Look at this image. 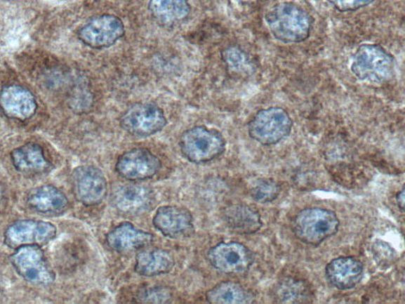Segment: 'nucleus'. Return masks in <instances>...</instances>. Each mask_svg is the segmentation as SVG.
Here are the masks:
<instances>
[{
	"label": "nucleus",
	"instance_id": "obj_1",
	"mask_svg": "<svg viewBox=\"0 0 405 304\" xmlns=\"http://www.w3.org/2000/svg\"><path fill=\"white\" fill-rule=\"evenodd\" d=\"M265 22L274 39L284 44L307 41L312 29V18L307 12L291 2L274 6L266 14Z\"/></svg>",
	"mask_w": 405,
	"mask_h": 304
},
{
	"label": "nucleus",
	"instance_id": "obj_2",
	"mask_svg": "<svg viewBox=\"0 0 405 304\" xmlns=\"http://www.w3.org/2000/svg\"><path fill=\"white\" fill-rule=\"evenodd\" d=\"M351 70L361 82L383 84L394 77V59L381 46L364 44L354 54Z\"/></svg>",
	"mask_w": 405,
	"mask_h": 304
},
{
	"label": "nucleus",
	"instance_id": "obj_3",
	"mask_svg": "<svg viewBox=\"0 0 405 304\" xmlns=\"http://www.w3.org/2000/svg\"><path fill=\"white\" fill-rule=\"evenodd\" d=\"M338 216L333 211L307 208L299 212L293 220V231L298 240L310 246H319L338 233Z\"/></svg>",
	"mask_w": 405,
	"mask_h": 304
},
{
	"label": "nucleus",
	"instance_id": "obj_4",
	"mask_svg": "<svg viewBox=\"0 0 405 304\" xmlns=\"http://www.w3.org/2000/svg\"><path fill=\"white\" fill-rule=\"evenodd\" d=\"M179 146L187 160L201 164L220 157L226 150V140L217 129L198 126L182 133Z\"/></svg>",
	"mask_w": 405,
	"mask_h": 304
},
{
	"label": "nucleus",
	"instance_id": "obj_5",
	"mask_svg": "<svg viewBox=\"0 0 405 304\" xmlns=\"http://www.w3.org/2000/svg\"><path fill=\"white\" fill-rule=\"evenodd\" d=\"M293 121L284 109L273 107L260 110L248 123L251 138L265 146L279 144L292 131Z\"/></svg>",
	"mask_w": 405,
	"mask_h": 304
},
{
	"label": "nucleus",
	"instance_id": "obj_6",
	"mask_svg": "<svg viewBox=\"0 0 405 304\" xmlns=\"http://www.w3.org/2000/svg\"><path fill=\"white\" fill-rule=\"evenodd\" d=\"M41 247L36 245L18 247L11 254L10 260L25 280L37 285H50L55 281V272Z\"/></svg>",
	"mask_w": 405,
	"mask_h": 304
},
{
	"label": "nucleus",
	"instance_id": "obj_7",
	"mask_svg": "<svg viewBox=\"0 0 405 304\" xmlns=\"http://www.w3.org/2000/svg\"><path fill=\"white\" fill-rule=\"evenodd\" d=\"M126 33L119 17L104 14L91 18L77 32L79 39L92 48L101 49L114 46Z\"/></svg>",
	"mask_w": 405,
	"mask_h": 304
},
{
	"label": "nucleus",
	"instance_id": "obj_8",
	"mask_svg": "<svg viewBox=\"0 0 405 304\" xmlns=\"http://www.w3.org/2000/svg\"><path fill=\"white\" fill-rule=\"evenodd\" d=\"M120 121L127 133L143 138L159 133L167 123L164 110L150 103L133 105L124 112Z\"/></svg>",
	"mask_w": 405,
	"mask_h": 304
},
{
	"label": "nucleus",
	"instance_id": "obj_9",
	"mask_svg": "<svg viewBox=\"0 0 405 304\" xmlns=\"http://www.w3.org/2000/svg\"><path fill=\"white\" fill-rule=\"evenodd\" d=\"M57 227L52 223L20 220L12 223L4 232L5 244L17 249L28 245L43 246L57 237Z\"/></svg>",
	"mask_w": 405,
	"mask_h": 304
},
{
	"label": "nucleus",
	"instance_id": "obj_10",
	"mask_svg": "<svg viewBox=\"0 0 405 304\" xmlns=\"http://www.w3.org/2000/svg\"><path fill=\"white\" fill-rule=\"evenodd\" d=\"M74 196L86 206H95L107 197L108 184L103 172L93 166H81L72 175Z\"/></svg>",
	"mask_w": 405,
	"mask_h": 304
},
{
	"label": "nucleus",
	"instance_id": "obj_11",
	"mask_svg": "<svg viewBox=\"0 0 405 304\" xmlns=\"http://www.w3.org/2000/svg\"><path fill=\"white\" fill-rule=\"evenodd\" d=\"M207 258L213 268L228 275L244 274L253 262L251 250L238 242L218 244L211 248Z\"/></svg>",
	"mask_w": 405,
	"mask_h": 304
},
{
	"label": "nucleus",
	"instance_id": "obj_12",
	"mask_svg": "<svg viewBox=\"0 0 405 304\" xmlns=\"http://www.w3.org/2000/svg\"><path fill=\"white\" fill-rule=\"evenodd\" d=\"M160 159L146 148H133L121 154L116 164V171L128 181H143L160 171Z\"/></svg>",
	"mask_w": 405,
	"mask_h": 304
},
{
	"label": "nucleus",
	"instance_id": "obj_13",
	"mask_svg": "<svg viewBox=\"0 0 405 304\" xmlns=\"http://www.w3.org/2000/svg\"><path fill=\"white\" fill-rule=\"evenodd\" d=\"M111 199L117 210L129 216L147 213L155 202L152 190L137 183L117 185L112 193Z\"/></svg>",
	"mask_w": 405,
	"mask_h": 304
},
{
	"label": "nucleus",
	"instance_id": "obj_14",
	"mask_svg": "<svg viewBox=\"0 0 405 304\" xmlns=\"http://www.w3.org/2000/svg\"><path fill=\"white\" fill-rule=\"evenodd\" d=\"M153 225L161 234L171 239H184L194 232L190 211L177 206L160 207L153 218Z\"/></svg>",
	"mask_w": 405,
	"mask_h": 304
},
{
	"label": "nucleus",
	"instance_id": "obj_15",
	"mask_svg": "<svg viewBox=\"0 0 405 304\" xmlns=\"http://www.w3.org/2000/svg\"><path fill=\"white\" fill-rule=\"evenodd\" d=\"M0 103L5 116L16 121L30 119L37 110L36 101L32 92L21 86H5L0 95Z\"/></svg>",
	"mask_w": 405,
	"mask_h": 304
},
{
	"label": "nucleus",
	"instance_id": "obj_16",
	"mask_svg": "<svg viewBox=\"0 0 405 304\" xmlns=\"http://www.w3.org/2000/svg\"><path fill=\"white\" fill-rule=\"evenodd\" d=\"M152 234L136 227L130 222H123L108 233L107 244L112 250L128 253L138 251L152 244Z\"/></svg>",
	"mask_w": 405,
	"mask_h": 304
},
{
	"label": "nucleus",
	"instance_id": "obj_17",
	"mask_svg": "<svg viewBox=\"0 0 405 304\" xmlns=\"http://www.w3.org/2000/svg\"><path fill=\"white\" fill-rule=\"evenodd\" d=\"M364 265L354 257H340L330 262L326 268L328 283L339 290L352 289L362 281Z\"/></svg>",
	"mask_w": 405,
	"mask_h": 304
},
{
	"label": "nucleus",
	"instance_id": "obj_18",
	"mask_svg": "<svg viewBox=\"0 0 405 304\" xmlns=\"http://www.w3.org/2000/svg\"><path fill=\"white\" fill-rule=\"evenodd\" d=\"M12 164L16 171L29 177L44 175L52 170V164L36 143H27L14 149L11 153Z\"/></svg>",
	"mask_w": 405,
	"mask_h": 304
},
{
	"label": "nucleus",
	"instance_id": "obj_19",
	"mask_svg": "<svg viewBox=\"0 0 405 304\" xmlns=\"http://www.w3.org/2000/svg\"><path fill=\"white\" fill-rule=\"evenodd\" d=\"M27 206L35 212L49 216L64 213L69 206L66 195L52 185L31 190L27 196Z\"/></svg>",
	"mask_w": 405,
	"mask_h": 304
},
{
	"label": "nucleus",
	"instance_id": "obj_20",
	"mask_svg": "<svg viewBox=\"0 0 405 304\" xmlns=\"http://www.w3.org/2000/svg\"><path fill=\"white\" fill-rule=\"evenodd\" d=\"M175 265L173 254L160 248H143L135 256V270L143 277H157L170 272Z\"/></svg>",
	"mask_w": 405,
	"mask_h": 304
},
{
	"label": "nucleus",
	"instance_id": "obj_21",
	"mask_svg": "<svg viewBox=\"0 0 405 304\" xmlns=\"http://www.w3.org/2000/svg\"><path fill=\"white\" fill-rule=\"evenodd\" d=\"M222 218L230 229L241 234L256 233L263 227L258 211L246 204H230L223 209Z\"/></svg>",
	"mask_w": 405,
	"mask_h": 304
},
{
	"label": "nucleus",
	"instance_id": "obj_22",
	"mask_svg": "<svg viewBox=\"0 0 405 304\" xmlns=\"http://www.w3.org/2000/svg\"><path fill=\"white\" fill-rule=\"evenodd\" d=\"M148 6L154 20L165 27L183 22L190 13L189 0H149Z\"/></svg>",
	"mask_w": 405,
	"mask_h": 304
},
{
	"label": "nucleus",
	"instance_id": "obj_23",
	"mask_svg": "<svg viewBox=\"0 0 405 304\" xmlns=\"http://www.w3.org/2000/svg\"><path fill=\"white\" fill-rule=\"evenodd\" d=\"M206 300L215 304H243L254 302L251 291L234 282H223L207 291Z\"/></svg>",
	"mask_w": 405,
	"mask_h": 304
},
{
	"label": "nucleus",
	"instance_id": "obj_24",
	"mask_svg": "<svg viewBox=\"0 0 405 304\" xmlns=\"http://www.w3.org/2000/svg\"><path fill=\"white\" fill-rule=\"evenodd\" d=\"M311 297L307 284L298 279L285 278L278 283L274 291V299L277 303H307Z\"/></svg>",
	"mask_w": 405,
	"mask_h": 304
},
{
	"label": "nucleus",
	"instance_id": "obj_25",
	"mask_svg": "<svg viewBox=\"0 0 405 304\" xmlns=\"http://www.w3.org/2000/svg\"><path fill=\"white\" fill-rule=\"evenodd\" d=\"M281 191L279 184L272 178L259 179L251 190V195L255 201L260 204L270 203L276 200Z\"/></svg>",
	"mask_w": 405,
	"mask_h": 304
},
{
	"label": "nucleus",
	"instance_id": "obj_26",
	"mask_svg": "<svg viewBox=\"0 0 405 304\" xmlns=\"http://www.w3.org/2000/svg\"><path fill=\"white\" fill-rule=\"evenodd\" d=\"M173 296V291L168 287L145 288L136 294L135 301L143 303H166L171 302Z\"/></svg>",
	"mask_w": 405,
	"mask_h": 304
},
{
	"label": "nucleus",
	"instance_id": "obj_27",
	"mask_svg": "<svg viewBox=\"0 0 405 304\" xmlns=\"http://www.w3.org/2000/svg\"><path fill=\"white\" fill-rule=\"evenodd\" d=\"M225 60L230 70L234 72H243L248 64L251 63L246 55L238 48H230L225 53Z\"/></svg>",
	"mask_w": 405,
	"mask_h": 304
},
{
	"label": "nucleus",
	"instance_id": "obj_28",
	"mask_svg": "<svg viewBox=\"0 0 405 304\" xmlns=\"http://www.w3.org/2000/svg\"><path fill=\"white\" fill-rule=\"evenodd\" d=\"M333 7L340 12L357 11L367 7L376 0H328Z\"/></svg>",
	"mask_w": 405,
	"mask_h": 304
},
{
	"label": "nucleus",
	"instance_id": "obj_29",
	"mask_svg": "<svg viewBox=\"0 0 405 304\" xmlns=\"http://www.w3.org/2000/svg\"><path fill=\"white\" fill-rule=\"evenodd\" d=\"M397 202L399 208L405 213V185L397 195Z\"/></svg>",
	"mask_w": 405,
	"mask_h": 304
},
{
	"label": "nucleus",
	"instance_id": "obj_30",
	"mask_svg": "<svg viewBox=\"0 0 405 304\" xmlns=\"http://www.w3.org/2000/svg\"><path fill=\"white\" fill-rule=\"evenodd\" d=\"M404 286H405V277H404Z\"/></svg>",
	"mask_w": 405,
	"mask_h": 304
}]
</instances>
